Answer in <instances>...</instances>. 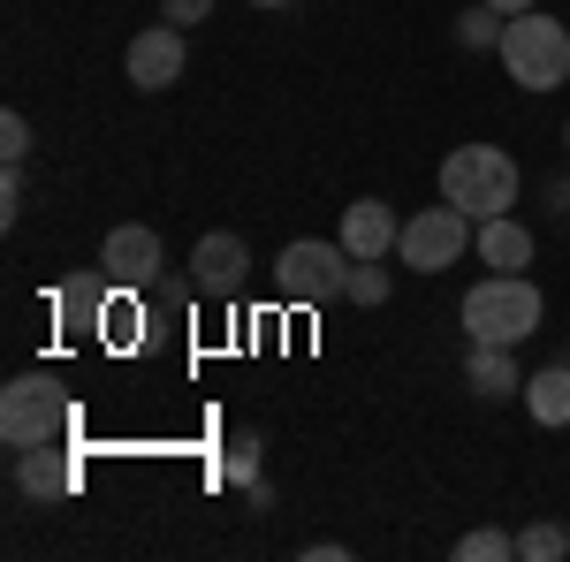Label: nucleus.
<instances>
[{
    "mask_svg": "<svg viewBox=\"0 0 570 562\" xmlns=\"http://www.w3.org/2000/svg\"><path fill=\"white\" fill-rule=\"evenodd\" d=\"M0 160H31V122L23 115H0Z\"/></svg>",
    "mask_w": 570,
    "mask_h": 562,
    "instance_id": "obj_21",
    "label": "nucleus"
},
{
    "mask_svg": "<svg viewBox=\"0 0 570 562\" xmlns=\"http://www.w3.org/2000/svg\"><path fill=\"white\" fill-rule=\"evenodd\" d=\"M99 274H107L115 289H153V282H160V236H153L145 220L107 228V244H99Z\"/></svg>",
    "mask_w": 570,
    "mask_h": 562,
    "instance_id": "obj_7",
    "label": "nucleus"
},
{
    "mask_svg": "<svg viewBox=\"0 0 570 562\" xmlns=\"http://www.w3.org/2000/svg\"><path fill=\"white\" fill-rule=\"evenodd\" d=\"M525 411H532V426H570V365H540L532 373Z\"/></svg>",
    "mask_w": 570,
    "mask_h": 562,
    "instance_id": "obj_15",
    "label": "nucleus"
},
{
    "mask_svg": "<svg viewBox=\"0 0 570 562\" xmlns=\"http://www.w3.org/2000/svg\"><path fill=\"white\" fill-rule=\"evenodd\" d=\"M252 8H289V0H252Z\"/></svg>",
    "mask_w": 570,
    "mask_h": 562,
    "instance_id": "obj_25",
    "label": "nucleus"
},
{
    "mask_svg": "<svg viewBox=\"0 0 570 562\" xmlns=\"http://www.w3.org/2000/svg\"><path fill=\"white\" fill-rule=\"evenodd\" d=\"M502 555H518V532L480 524V532H464V540H456V562H502Z\"/></svg>",
    "mask_w": 570,
    "mask_h": 562,
    "instance_id": "obj_18",
    "label": "nucleus"
},
{
    "mask_svg": "<svg viewBox=\"0 0 570 562\" xmlns=\"http://www.w3.org/2000/svg\"><path fill=\"white\" fill-rule=\"evenodd\" d=\"M389 289H395V282H389V266H381V259H357L351 266V304H389Z\"/></svg>",
    "mask_w": 570,
    "mask_h": 562,
    "instance_id": "obj_19",
    "label": "nucleus"
},
{
    "mask_svg": "<svg viewBox=\"0 0 570 562\" xmlns=\"http://www.w3.org/2000/svg\"><path fill=\"white\" fill-rule=\"evenodd\" d=\"M563 214H570V183H563Z\"/></svg>",
    "mask_w": 570,
    "mask_h": 562,
    "instance_id": "obj_26",
    "label": "nucleus"
},
{
    "mask_svg": "<svg viewBox=\"0 0 570 562\" xmlns=\"http://www.w3.org/2000/svg\"><path fill=\"white\" fill-rule=\"evenodd\" d=\"M502 69H510V85L518 91H556L570 77V23L556 16H510V31H502Z\"/></svg>",
    "mask_w": 570,
    "mask_h": 562,
    "instance_id": "obj_3",
    "label": "nucleus"
},
{
    "mask_svg": "<svg viewBox=\"0 0 570 562\" xmlns=\"http://www.w3.org/2000/svg\"><path fill=\"white\" fill-rule=\"evenodd\" d=\"M472 236H480V220L456 214L449 198L441 206H419V214L403 220V236H395V259L411 266V274H441V266H456L472 252Z\"/></svg>",
    "mask_w": 570,
    "mask_h": 562,
    "instance_id": "obj_6",
    "label": "nucleus"
},
{
    "mask_svg": "<svg viewBox=\"0 0 570 562\" xmlns=\"http://www.w3.org/2000/svg\"><path fill=\"white\" fill-rule=\"evenodd\" d=\"M351 252H343V236L335 244H320V236H297L282 259H274V289L282 304H335L351 297Z\"/></svg>",
    "mask_w": 570,
    "mask_h": 562,
    "instance_id": "obj_5",
    "label": "nucleus"
},
{
    "mask_svg": "<svg viewBox=\"0 0 570 562\" xmlns=\"http://www.w3.org/2000/svg\"><path fill=\"white\" fill-rule=\"evenodd\" d=\"M220 472L236 479V486H252V479H259V433H236L228 456H220Z\"/></svg>",
    "mask_w": 570,
    "mask_h": 562,
    "instance_id": "obj_20",
    "label": "nucleus"
},
{
    "mask_svg": "<svg viewBox=\"0 0 570 562\" xmlns=\"http://www.w3.org/2000/svg\"><path fill=\"white\" fill-rule=\"evenodd\" d=\"M472 252H480L487 274H525V266H532V228H525V220H510V214H494V220H480Z\"/></svg>",
    "mask_w": 570,
    "mask_h": 562,
    "instance_id": "obj_13",
    "label": "nucleus"
},
{
    "mask_svg": "<svg viewBox=\"0 0 570 562\" xmlns=\"http://www.w3.org/2000/svg\"><path fill=\"white\" fill-rule=\"evenodd\" d=\"M395 236H403V220H395L389 198L343 206V252H351V259H395Z\"/></svg>",
    "mask_w": 570,
    "mask_h": 562,
    "instance_id": "obj_11",
    "label": "nucleus"
},
{
    "mask_svg": "<svg viewBox=\"0 0 570 562\" xmlns=\"http://www.w3.org/2000/svg\"><path fill=\"white\" fill-rule=\"evenodd\" d=\"M190 282H198V297H236V289L252 282V244H244L236 228L198 236V252H190Z\"/></svg>",
    "mask_w": 570,
    "mask_h": 562,
    "instance_id": "obj_10",
    "label": "nucleus"
},
{
    "mask_svg": "<svg viewBox=\"0 0 570 562\" xmlns=\"http://www.w3.org/2000/svg\"><path fill=\"white\" fill-rule=\"evenodd\" d=\"M160 16H168V23H183V31H190V23H206V16H214V0H168V8H160Z\"/></svg>",
    "mask_w": 570,
    "mask_h": 562,
    "instance_id": "obj_23",
    "label": "nucleus"
},
{
    "mask_svg": "<svg viewBox=\"0 0 570 562\" xmlns=\"http://www.w3.org/2000/svg\"><path fill=\"white\" fill-rule=\"evenodd\" d=\"M69 426H77V411H69V395L53 388L46 373H23V381L0 388V441H8V448L69 441Z\"/></svg>",
    "mask_w": 570,
    "mask_h": 562,
    "instance_id": "obj_4",
    "label": "nucleus"
},
{
    "mask_svg": "<svg viewBox=\"0 0 570 562\" xmlns=\"http://www.w3.org/2000/svg\"><path fill=\"white\" fill-rule=\"evenodd\" d=\"M16 479H23V494H77V464H69V448L61 441H46V448H16Z\"/></svg>",
    "mask_w": 570,
    "mask_h": 562,
    "instance_id": "obj_14",
    "label": "nucleus"
},
{
    "mask_svg": "<svg viewBox=\"0 0 570 562\" xmlns=\"http://www.w3.org/2000/svg\"><path fill=\"white\" fill-rule=\"evenodd\" d=\"M563 145H570V122H563Z\"/></svg>",
    "mask_w": 570,
    "mask_h": 562,
    "instance_id": "obj_27",
    "label": "nucleus"
},
{
    "mask_svg": "<svg viewBox=\"0 0 570 562\" xmlns=\"http://www.w3.org/2000/svg\"><path fill=\"white\" fill-rule=\"evenodd\" d=\"M122 61H130V85H137V91H168V85L183 77V61H190V46H183V23H168V16H160V23H145V31L130 39V53H122Z\"/></svg>",
    "mask_w": 570,
    "mask_h": 562,
    "instance_id": "obj_9",
    "label": "nucleus"
},
{
    "mask_svg": "<svg viewBox=\"0 0 570 562\" xmlns=\"http://www.w3.org/2000/svg\"><path fill=\"white\" fill-rule=\"evenodd\" d=\"M464 388L502 403V395H525V373H518V343H472L464 349Z\"/></svg>",
    "mask_w": 570,
    "mask_h": 562,
    "instance_id": "obj_12",
    "label": "nucleus"
},
{
    "mask_svg": "<svg viewBox=\"0 0 570 562\" xmlns=\"http://www.w3.org/2000/svg\"><path fill=\"white\" fill-rule=\"evenodd\" d=\"M540 312L548 304L532 289V274H487V282H472V297L456 304L472 343H525V335H540Z\"/></svg>",
    "mask_w": 570,
    "mask_h": 562,
    "instance_id": "obj_2",
    "label": "nucleus"
},
{
    "mask_svg": "<svg viewBox=\"0 0 570 562\" xmlns=\"http://www.w3.org/2000/svg\"><path fill=\"white\" fill-rule=\"evenodd\" d=\"M487 8H502V16H525V8H540V0H487Z\"/></svg>",
    "mask_w": 570,
    "mask_h": 562,
    "instance_id": "obj_24",
    "label": "nucleus"
},
{
    "mask_svg": "<svg viewBox=\"0 0 570 562\" xmlns=\"http://www.w3.org/2000/svg\"><path fill=\"white\" fill-rule=\"evenodd\" d=\"M518 190H525V168H518L502 145H456V152L441 160V198H449L456 214H472V220L510 214Z\"/></svg>",
    "mask_w": 570,
    "mask_h": 562,
    "instance_id": "obj_1",
    "label": "nucleus"
},
{
    "mask_svg": "<svg viewBox=\"0 0 570 562\" xmlns=\"http://www.w3.org/2000/svg\"><path fill=\"white\" fill-rule=\"evenodd\" d=\"M46 312H53V327H61L69 343H91V335H107L115 282H107V274H77V282H61V289L46 297Z\"/></svg>",
    "mask_w": 570,
    "mask_h": 562,
    "instance_id": "obj_8",
    "label": "nucleus"
},
{
    "mask_svg": "<svg viewBox=\"0 0 570 562\" xmlns=\"http://www.w3.org/2000/svg\"><path fill=\"white\" fill-rule=\"evenodd\" d=\"M502 31H510V16H502V8H464V16H456V46H472V53H502Z\"/></svg>",
    "mask_w": 570,
    "mask_h": 562,
    "instance_id": "obj_16",
    "label": "nucleus"
},
{
    "mask_svg": "<svg viewBox=\"0 0 570 562\" xmlns=\"http://www.w3.org/2000/svg\"><path fill=\"white\" fill-rule=\"evenodd\" d=\"M23 214V160H8V183H0V220Z\"/></svg>",
    "mask_w": 570,
    "mask_h": 562,
    "instance_id": "obj_22",
    "label": "nucleus"
},
{
    "mask_svg": "<svg viewBox=\"0 0 570 562\" xmlns=\"http://www.w3.org/2000/svg\"><path fill=\"white\" fill-rule=\"evenodd\" d=\"M518 555H525V562H563L570 555V532H563V524H548V517H532L525 532H518Z\"/></svg>",
    "mask_w": 570,
    "mask_h": 562,
    "instance_id": "obj_17",
    "label": "nucleus"
}]
</instances>
